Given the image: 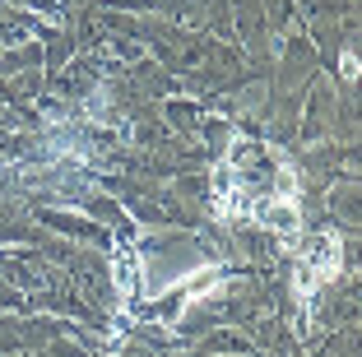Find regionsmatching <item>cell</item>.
Instances as JSON below:
<instances>
[{"label":"cell","instance_id":"obj_1","mask_svg":"<svg viewBox=\"0 0 362 357\" xmlns=\"http://www.w3.org/2000/svg\"><path fill=\"white\" fill-rule=\"evenodd\" d=\"M344 246L334 232H320V237H311L307 246H302V260H298V297L302 302H311V293H316L320 283H330V279H339L344 269Z\"/></svg>","mask_w":362,"mask_h":357},{"label":"cell","instance_id":"obj_2","mask_svg":"<svg viewBox=\"0 0 362 357\" xmlns=\"http://www.w3.org/2000/svg\"><path fill=\"white\" fill-rule=\"evenodd\" d=\"M344 79H358V56L344 52Z\"/></svg>","mask_w":362,"mask_h":357}]
</instances>
